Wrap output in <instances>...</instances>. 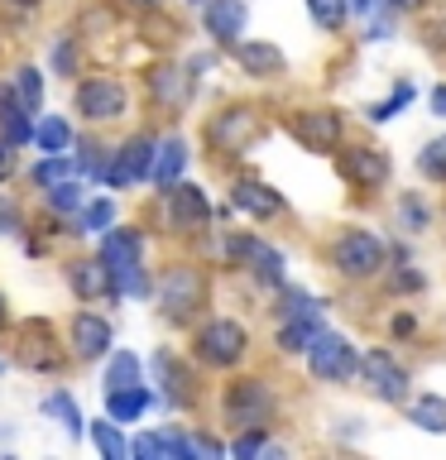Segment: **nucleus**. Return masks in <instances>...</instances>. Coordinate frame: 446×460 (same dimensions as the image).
Returning a JSON list of instances; mask_svg holds the SVG:
<instances>
[{
  "mask_svg": "<svg viewBox=\"0 0 446 460\" xmlns=\"http://www.w3.org/2000/svg\"><path fill=\"white\" fill-rule=\"evenodd\" d=\"M29 221V201L20 192H5L0 187V240H20Z\"/></svg>",
  "mask_w": 446,
  "mask_h": 460,
  "instance_id": "43",
  "label": "nucleus"
},
{
  "mask_svg": "<svg viewBox=\"0 0 446 460\" xmlns=\"http://www.w3.org/2000/svg\"><path fill=\"white\" fill-rule=\"evenodd\" d=\"M442 221H446V211H442Z\"/></svg>",
  "mask_w": 446,
  "mask_h": 460,
  "instance_id": "60",
  "label": "nucleus"
},
{
  "mask_svg": "<svg viewBox=\"0 0 446 460\" xmlns=\"http://www.w3.org/2000/svg\"><path fill=\"white\" fill-rule=\"evenodd\" d=\"M331 164H336V178L351 187L355 197L384 192L388 178H394V158H388V149H379V144H370V139H341L336 154H331Z\"/></svg>",
  "mask_w": 446,
  "mask_h": 460,
  "instance_id": "15",
  "label": "nucleus"
},
{
  "mask_svg": "<svg viewBox=\"0 0 446 460\" xmlns=\"http://www.w3.org/2000/svg\"><path fill=\"white\" fill-rule=\"evenodd\" d=\"M183 5H187V10H197V5H201V0H183Z\"/></svg>",
  "mask_w": 446,
  "mask_h": 460,
  "instance_id": "58",
  "label": "nucleus"
},
{
  "mask_svg": "<svg viewBox=\"0 0 446 460\" xmlns=\"http://www.w3.org/2000/svg\"><path fill=\"white\" fill-rule=\"evenodd\" d=\"M10 322H14V302H10V293L0 288V336L10 331Z\"/></svg>",
  "mask_w": 446,
  "mask_h": 460,
  "instance_id": "54",
  "label": "nucleus"
},
{
  "mask_svg": "<svg viewBox=\"0 0 446 460\" xmlns=\"http://www.w3.org/2000/svg\"><path fill=\"white\" fill-rule=\"evenodd\" d=\"M312 14V24L322 29V34H341L345 24H351V0H302Z\"/></svg>",
  "mask_w": 446,
  "mask_h": 460,
  "instance_id": "42",
  "label": "nucleus"
},
{
  "mask_svg": "<svg viewBox=\"0 0 446 460\" xmlns=\"http://www.w3.org/2000/svg\"><path fill=\"white\" fill-rule=\"evenodd\" d=\"M129 460H197V451L183 422H164V427H139L129 437Z\"/></svg>",
  "mask_w": 446,
  "mask_h": 460,
  "instance_id": "23",
  "label": "nucleus"
},
{
  "mask_svg": "<svg viewBox=\"0 0 446 460\" xmlns=\"http://www.w3.org/2000/svg\"><path fill=\"white\" fill-rule=\"evenodd\" d=\"M394 211H398V230H403V235H423V230L432 226V207L417 192H403Z\"/></svg>",
  "mask_w": 446,
  "mask_h": 460,
  "instance_id": "44",
  "label": "nucleus"
},
{
  "mask_svg": "<svg viewBox=\"0 0 446 460\" xmlns=\"http://www.w3.org/2000/svg\"><path fill=\"white\" fill-rule=\"evenodd\" d=\"M312 307H326V302L312 297L308 288L293 283V279L279 283V288L269 293V316H273V322H283V316H298V312H312Z\"/></svg>",
  "mask_w": 446,
  "mask_h": 460,
  "instance_id": "39",
  "label": "nucleus"
},
{
  "mask_svg": "<svg viewBox=\"0 0 446 460\" xmlns=\"http://www.w3.org/2000/svg\"><path fill=\"white\" fill-rule=\"evenodd\" d=\"M101 388H129L144 384V355H135L129 345H111V355L101 359Z\"/></svg>",
  "mask_w": 446,
  "mask_h": 460,
  "instance_id": "33",
  "label": "nucleus"
},
{
  "mask_svg": "<svg viewBox=\"0 0 446 460\" xmlns=\"http://www.w3.org/2000/svg\"><path fill=\"white\" fill-rule=\"evenodd\" d=\"M58 273H63L67 297L82 302V307H106V312H115V307L125 302L120 288H115V279H111V269L96 259L92 244H72L67 254H58Z\"/></svg>",
  "mask_w": 446,
  "mask_h": 460,
  "instance_id": "13",
  "label": "nucleus"
},
{
  "mask_svg": "<svg viewBox=\"0 0 446 460\" xmlns=\"http://www.w3.org/2000/svg\"><path fill=\"white\" fill-rule=\"evenodd\" d=\"M72 139H77L72 115H63V111H39L34 115V139H29L34 154H67Z\"/></svg>",
  "mask_w": 446,
  "mask_h": 460,
  "instance_id": "32",
  "label": "nucleus"
},
{
  "mask_svg": "<svg viewBox=\"0 0 446 460\" xmlns=\"http://www.w3.org/2000/svg\"><path fill=\"white\" fill-rule=\"evenodd\" d=\"M226 207L250 226H273V221H288V197L279 192L273 182H264L254 168H230L226 172Z\"/></svg>",
  "mask_w": 446,
  "mask_h": 460,
  "instance_id": "14",
  "label": "nucleus"
},
{
  "mask_svg": "<svg viewBox=\"0 0 446 460\" xmlns=\"http://www.w3.org/2000/svg\"><path fill=\"white\" fill-rule=\"evenodd\" d=\"M413 168H417V178H423V182H432V187H446V135L427 139L423 149H417Z\"/></svg>",
  "mask_w": 446,
  "mask_h": 460,
  "instance_id": "40",
  "label": "nucleus"
},
{
  "mask_svg": "<svg viewBox=\"0 0 446 460\" xmlns=\"http://www.w3.org/2000/svg\"><path fill=\"white\" fill-rule=\"evenodd\" d=\"M24 172V149H14L10 139H0V187H14Z\"/></svg>",
  "mask_w": 446,
  "mask_h": 460,
  "instance_id": "46",
  "label": "nucleus"
},
{
  "mask_svg": "<svg viewBox=\"0 0 446 460\" xmlns=\"http://www.w3.org/2000/svg\"><path fill=\"white\" fill-rule=\"evenodd\" d=\"M5 77H10V86H14V96H20L24 106L39 115V111H43V101H49V72L24 58V63H14V67L5 72Z\"/></svg>",
  "mask_w": 446,
  "mask_h": 460,
  "instance_id": "36",
  "label": "nucleus"
},
{
  "mask_svg": "<svg viewBox=\"0 0 446 460\" xmlns=\"http://www.w3.org/2000/svg\"><path fill=\"white\" fill-rule=\"evenodd\" d=\"M216 63H221V49H211V53H187V58H183V67L197 77V86L216 72Z\"/></svg>",
  "mask_w": 446,
  "mask_h": 460,
  "instance_id": "48",
  "label": "nucleus"
},
{
  "mask_svg": "<svg viewBox=\"0 0 446 460\" xmlns=\"http://www.w3.org/2000/svg\"><path fill=\"white\" fill-rule=\"evenodd\" d=\"M0 58H5V24H0Z\"/></svg>",
  "mask_w": 446,
  "mask_h": 460,
  "instance_id": "57",
  "label": "nucleus"
},
{
  "mask_svg": "<svg viewBox=\"0 0 446 460\" xmlns=\"http://www.w3.org/2000/svg\"><path fill=\"white\" fill-rule=\"evenodd\" d=\"M183 336H187V359L201 374H230V369L250 365V355H254V331L240 316H226V312H207Z\"/></svg>",
  "mask_w": 446,
  "mask_h": 460,
  "instance_id": "8",
  "label": "nucleus"
},
{
  "mask_svg": "<svg viewBox=\"0 0 446 460\" xmlns=\"http://www.w3.org/2000/svg\"><path fill=\"white\" fill-rule=\"evenodd\" d=\"M86 63H92V53H86V43L72 34V29H58V34L49 39V67L43 72H49L53 82H72Z\"/></svg>",
  "mask_w": 446,
  "mask_h": 460,
  "instance_id": "30",
  "label": "nucleus"
},
{
  "mask_svg": "<svg viewBox=\"0 0 446 460\" xmlns=\"http://www.w3.org/2000/svg\"><path fill=\"white\" fill-rule=\"evenodd\" d=\"M63 341H67V355L77 369H96L101 359L111 355L115 345V316L106 307H72V316L63 322Z\"/></svg>",
  "mask_w": 446,
  "mask_h": 460,
  "instance_id": "18",
  "label": "nucleus"
},
{
  "mask_svg": "<svg viewBox=\"0 0 446 460\" xmlns=\"http://www.w3.org/2000/svg\"><path fill=\"white\" fill-rule=\"evenodd\" d=\"M302 365H308V379L312 384H355V365H360V345L345 336V331H322L308 350H302Z\"/></svg>",
  "mask_w": 446,
  "mask_h": 460,
  "instance_id": "19",
  "label": "nucleus"
},
{
  "mask_svg": "<svg viewBox=\"0 0 446 460\" xmlns=\"http://www.w3.org/2000/svg\"><path fill=\"white\" fill-rule=\"evenodd\" d=\"M216 422L226 431H250V427H279V412H283V394L279 384L269 379V374L259 369H230L221 374V384H216Z\"/></svg>",
  "mask_w": 446,
  "mask_h": 460,
  "instance_id": "3",
  "label": "nucleus"
},
{
  "mask_svg": "<svg viewBox=\"0 0 446 460\" xmlns=\"http://www.w3.org/2000/svg\"><path fill=\"white\" fill-rule=\"evenodd\" d=\"M355 384L365 388L374 402H384V408H403L413 394V374L408 365L388 350V345H370V350H360V365H355Z\"/></svg>",
  "mask_w": 446,
  "mask_h": 460,
  "instance_id": "17",
  "label": "nucleus"
},
{
  "mask_svg": "<svg viewBox=\"0 0 446 460\" xmlns=\"http://www.w3.org/2000/svg\"><path fill=\"white\" fill-rule=\"evenodd\" d=\"M403 417H408L413 427L432 431V437H446V398L442 394H408V402H403Z\"/></svg>",
  "mask_w": 446,
  "mask_h": 460,
  "instance_id": "37",
  "label": "nucleus"
},
{
  "mask_svg": "<svg viewBox=\"0 0 446 460\" xmlns=\"http://www.w3.org/2000/svg\"><path fill=\"white\" fill-rule=\"evenodd\" d=\"M72 172V154H39L34 164H24V172H20V182L29 187V192H43V187H53L58 178H67Z\"/></svg>",
  "mask_w": 446,
  "mask_h": 460,
  "instance_id": "38",
  "label": "nucleus"
},
{
  "mask_svg": "<svg viewBox=\"0 0 446 460\" xmlns=\"http://www.w3.org/2000/svg\"><path fill=\"white\" fill-rule=\"evenodd\" d=\"M72 172L86 182V187H101V172H106V158H111V129H77L72 139Z\"/></svg>",
  "mask_w": 446,
  "mask_h": 460,
  "instance_id": "28",
  "label": "nucleus"
},
{
  "mask_svg": "<svg viewBox=\"0 0 446 460\" xmlns=\"http://www.w3.org/2000/svg\"><path fill=\"white\" fill-rule=\"evenodd\" d=\"M43 5H49V0H0V10L14 14V20H34Z\"/></svg>",
  "mask_w": 446,
  "mask_h": 460,
  "instance_id": "49",
  "label": "nucleus"
},
{
  "mask_svg": "<svg viewBox=\"0 0 446 460\" xmlns=\"http://www.w3.org/2000/svg\"><path fill=\"white\" fill-rule=\"evenodd\" d=\"M20 244H24L29 259H53V254H63V244H72L67 221H63V216H53V211H43V207H29V221H24Z\"/></svg>",
  "mask_w": 446,
  "mask_h": 460,
  "instance_id": "27",
  "label": "nucleus"
},
{
  "mask_svg": "<svg viewBox=\"0 0 446 460\" xmlns=\"http://www.w3.org/2000/svg\"><path fill=\"white\" fill-rule=\"evenodd\" d=\"M158 408V394H154V384L144 379V384H129V388H101V412L111 417V422H120L125 431L144 422Z\"/></svg>",
  "mask_w": 446,
  "mask_h": 460,
  "instance_id": "26",
  "label": "nucleus"
},
{
  "mask_svg": "<svg viewBox=\"0 0 446 460\" xmlns=\"http://www.w3.org/2000/svg\"><path fill=\"white\" fill-rule=\"evenodd\" d=\"M5 359L24 374H39V379H67L72 369V355H67V341H63V326L43 312H29V316H14L5 336Z\"/></svg>",
  "mask_w": 446,
  "mask_h": 460,
  "instance_id": "5",
  "label": "nucleus"
},
{
  "mask_svg": "<svg viewBox=\"0 0 446 460\" xmlns=\"http://www.w3.org/2000/svg\"><path fill=\"white\" fill-rule=\"evenodd\" d=\"M86 441H92V451L101 460H129V431L120 422H111L106 412L86 422Z\"/></svg>",
  "mask_w": 446,
  "mask_h": 460,
  "instance_id": "35",
  "label": "nucleus"
},
{
  "mask_svg": "<svg viewBox=\"0 0 446 460\" xmlns=\"http://www.w3.org/2000/svg\"><path fill=\"white\" fill-rule=\"evenodd\" d=\"M432 115H442V120H446V82L432 86Z\"/></svg>",
  "mask_w": 446,
  "mask_h": 460,
  "instance_id": "55",
  "label": "nucleus"
},
{
  "mask_svg": "<svg viewBox=\"0 0 446 460\" xmlns=\"http://www.w3.org/2000/svg\"><path fill=\"white\" fill-rule=\"evenodd\" d=\"M5 369H10V359H5V355H0V374H5Z\"/></svg>",
  "mask_w": 446,
  "mask_h": 460,
  "instance_id": "59",
  "label": "nucleus"
},
{
  "mask_svg": "<svg viewBox=\"0 0 446 460\" xmlns=\"http://www.w3.org/2000/svg\"><path fill=\"white\" fill-rule=\"evenodd\" d=\"M413 331H417V316L413 312H394V316H388V336H394V341H408Z\"/></svg>",
  "mask_w": 446,
  "mask_h": 460,
  "instance_id": "51",
  "label": "nucleus"
},
{
  "mask_svg": "<svg viewBox=\"0 0 446 460\" xmlns=\"http://www.w3.org/2000/svg\"><path fill=\"white\" fill-rule=\"evenodd\" d=\"M374 5L379 0H351V14H374Z\"/></svg>",
  "mask_w": 446,
  "mask_h": 460,
  "instance_id": "56",
  "label": "nucleus"
},
{
  "mask_svg": "<svg viewBox=\"0 0 446 460\" xmlns=\"http://www.w3.org/2000/svg\"><path fill=\"white\" fill-rule=\"evenodd\" d=\"M279 120L288 129V139H293L302 154H317V158H331L336 144L345 139V115L336 106H322V101H312V106H288Z\"/></svg>",
  "mask_w": 446,
  "mask_h": 460,
  "instance_id": "16",
  "label": "nucleus"
},
{
  "mask_svg": "<svg viewBox=\"0 0 446 460\" xmlns=\"http://www.w3.org/2000/svg\"><path fill=\"white\" fill-rule=\"evenodd\" d=\"M144 379L154 384L158 408L168 417H197L207 408V374L178 345H154L149 359H144Z\"/></svg>",
  "mask_w": 446,
  "mask_h": 460,
  "instance_id": "10",
  "label": "nucleus"
},
{
  "mask_svg": "<svg viewBox=\"0 0 446 460\" xmlns=\"http://www.w3.org/2000/svg\"><path fill=\"white\" fill-rule=\"evenodd\" d=\"M187 437H192L197 460L201 456H226V437H216V431H207V427H187Z\"/></svg>",
  "mask_w": 446,
  "mask_h": 460,
  "instance_id": "47",
  "label": "nucleus"
},
{
  "mask_svg": "<svg viewBox=\"0 0 446 460\" xmlns=\"http://www.w3.org/2000/svg\"><path fill=\"white\" fill-rule=\"evenodd\" d=\"M197 24H201V34H207L211 49L226 53L230 43L245 39V29H250V0H201Z\"/></svg>",
  "mask_w": 446,
  "mask_h": 460,
  "instance_id": "22",
  "label": "nucleus"
},
{
  "mask_svg": "<svg viewBox=\"0 0 446 460\" xmlns=\"http://www.w3.org/2000/svg\"><path fill=\"white\" fill-rule=\"evenodd\" d=\"M135 101L144 111V120L154 125H178L197 101V77L183 67V58L173 53H158L139 67V86H135Z\"/></svg>",
  "mask_w": 446,
  "mask_h": 460,
  "instance_id": "9",
  "label": "nucleus"
},
{
  "mask_svg": "<svg viewBox=\"0 0 446 460\" xmlns=\"http://www.w3.org/2000/svg\"><path fill=\"white\" fill-rule=\"evenodd\" d=\"M394 20H398V14H388V10H384L379 20H374V24L365 29V39H370V43H379V39H388V34H394Z\"/></svg>",
  "mask_w": 446,
  "mask_h": 460,
  "instance_id": "52",
  "label": "nucleus"
},
{
  "mask_svg": "<svg viewBox=\"0 0 446 460\" xmlns=\"http://www.w3.org/2000/svg\"><path fill=\"white\" fill-rule=\"evenodd\" d=\"M413 96H417V86H413V82H398V86H394V92H388L384 101H374V106H365V120H370V125L394 120V115H398L403 106H408Z\"/></svg>",
  "mask_w": 446,
  "mask_h": 460,
  "instance_id": "45",
  "label": "nucleus"
},
{
  "mask_svg": "<svg viewBox=\"0 0 446 460\" xmlns=\"http://www.w3.org/2000/svg\"><path fill=\"white\" fill-rule=\"evenodd\" d=\"M96 259L111 269L115 288H120V297L129 302H149L154 293V264H149V226L144 221H115L111 230H101L92 240Z\"/></svg>",
  "mask_w": 446,
  "mask_h": 460,
  "instance_id": "6",
  "label": "nucleus"
},
{
  "mask_svg": "<svg viewBox=\"0 0 446 460\" xmlns=\"http://www.w3.org/2000/svg\"><path fill=\"white\" fill-rule=\"evenodd\" d=\"M423 5H427V0H379L374 10H388V14H417Z\"/></svg>",
  "mask_w": 446,
  "mask_h": 460,
  "instance_id": "53",
  "label": "nucleus"
},
{
  "mask_svg": "<svg viewBox=\"0 0 446 460\" xmlns=\"http://www.w3.org/2000/svg\"><path fill=\"white\" fill-rule=\"evenodd\" d=\"M0 139H10L14 149H29V139H34V111L14 96L10 77H0Z\"/></svg>",
  "mask_w": 446,
  "mask_h": 460,
  "instance_id": "29",
  "label": "nucleus"
},
{
  "mask_svg": "<svg viewBox=\"0 0 446 460\" xmlns=\"http://www.w3.org/2000/svg\"><path fill=\"white\" fill-rule=\"evenodd\" d=\"M135 86L115 67H82L72 77V115L86 129H125L135 120Z\"/></svg>",
  "mask_w": 446,
  "mask_h": 460,
  "instance_id": "7",
  "label": "nucleus"
},
{
  "mask_svg": "<svg viewBox=\"0 0 446 460\" xmlns=\"http://www.w3.org/2000/svg\"><path fill=\"white\" fill-rule=\"evenodd\" d=\"M39 408H43L49 422H58V431H63L67 441H86V417H82V402H77L72 388H49Z\"/></svg>",
  "mask_w": 446,
  "mask_h": 460,
  "instance_id": "31",
  "label": "nucleus"
},
{
  "mask_svg": "<svg viewBox=\"0 0 446 460\" xmlns=\"http://www.w3.org/2000/svg\"><path fill=\"white\" fill-rule=\"evenodd\" d=\"M139 221L149 226V235H164V240H178V244H192L201 240L207 230L216 226V201L201 182L183 178L164 187V192H149V201H144Z\"/></svg>",
  "mask_w": 446,
  "mask_h": 460,
  "instance_id": "4",
  "label": "nucleus"
},
{
  "mask_svg": "<svg viewBox=\"0 0 446 460\" xmlns=\"http://www.w3.org/2000/svg\"><path fill=\"white\" fill-rule=\"evenodd\" d=\"M158 129L164 125H154V120L139 115V125H125L120 139H111V158H106V172H101V187H106V192H135V187H149Z\"/></svg>",
  "mask_w": 446,
  "mask_h": 460,
  "instance_id": "12",
  "label": "nucleus"
},
{
  "mask_svg": "<svg viewBox=\"0 0 446 460\" xmlns=\"http://www.w3.org/2000/svg\"><path fill=\"white\" fill-rule=\"evenodd\" d=\"M379 288L388 297H413V293H423V288H427V279L413 269V259H403V264H388L379 273Z\"/></svg>",
  "mask_w": 446,
  "mask_h": 460,
  "instance_id": "41",
  "label": "nucleus"
},
{
  "mask_svg": "<svg viewBox=\"0 0 446 460\" xmlns=\"http://www.w3.org/2000/svg\"><path fill=\"white\" fill-rule=\"evenodd\" d=\"M264 135H269V115L259 101H245V96L221 101V106L201 120V158H207L211 168L230 172V168L245 164V154H250Z\"/></svg>",
  "mask_w": 446,
  "mask_h": 460,
  "instance_id": "2",
  "label": "nucleus"
},
{
  "mask_svg": "<svg viewBox=\"0 0 446 460\" xmlns=\"http://www.w3.org/2000/svg\"><path fill=\"white\" fill-rule=\"evenodd\" d=\"M226 58L236 63V72L245 82L273 86V82L288 77V53L279 49V43H269V39H236L226 49Z\"/></svg>",
  "mask_w": 446,
  "mask_h": 460,
  "instance_id": "20",
  "label": "nucleus"
},
{
  "mask_svg": "<svg viewBox=\"0 0 446 460\" xmlns=\"http://www.w3.org/2000/svg\"><path fill=\"white\" fill-rule=\"evenodd\" d=\"M192 158H197L192 139H187L178 125H164V129H158L154 168H149V192H164V187L183 182V178H187V168H192Z\"/></svg>",
  "mask_w": 446,
  "mask_h": 460,
  "instance_id": "21",
  "label": "nucleus"
},
{
  "mask_svg": "<svg viewBox=\"0 0 446 460\" xmlns=\"http://www.w3.org/2000/svg\"><path fill=\"white\" fill-rule=\"evenodd\" d=\"M115 5H120V14H129V20H139V14L168 10V0H115Z\"/></svg>",
  "mask_w": 446,
  "mask_h": 460,
  "instance_id": "50",
  "label": "nucleus"
},
{
  "mask_svg": "<svg viewBox=\"0 0 446 460\" xmlns=\"http://www.w3.org/2000/svg\"><path fill=\"white\" fill-rule=\"evenodd\" d=\"M211 297H216V279H211V264L197 259L192 250L187 254H173L154 269V312L168 331H187L192 322L211 312Z\"/></svg>",
  "mask_w": 446,
  "mask_h": 460,
  "instance_id": "1",
  "label": "nucleus"
},
{
  "mask_svg": "<svg viewBox=\"0 0 446 460\" xmlns=\"http://www.w3.org/2000/svg\"><path fill=\"white\" fill-rule=\"evenodd\" d=\"M115 221H120V197L115 192H106V187H92L86 192V201L77 211H72V221H67V235H72V244H92L101 230H111Z\"/></svg>",
  "mask_w": 446,
  "mask_h": 460,
  "instance_id": "24",
  "label": "nucleus"
},
{
  "mask_svg": "<svg viewBox=\"0 0 446 460\" xmlns=\"http://www.w3.org/2000/svg\"><path fill=\"white\" fill-rule=\"evenodd\" d=\"M322 264L351 288L379 283V273L388 269V240L365 230V226H341V230H331V240L322 244Z\"/></svg>",
  "mask_w": 446,
  "mask_h": 460,
  "instance_id": "11",
  "label": "nucleus"
},
{
  "mask_svg": "<svg viewBox=\"0 0 446 460\" xmlns=\"http://www.w3.org/2000/svg\"><path fill=\"white\" fill-rule=\"evenodd\" d=\"M86 192H92V187H86L77 172H67V178H58L53 187H43V192L34 197V207H43V211H53V216H63V221H72V211L86 201Z\"/></svg>",
  "mask_w": 446,
  "mask_h": 460,
  "instance_id": "34",
  "label": "nucleus"
},
{
  "mask_svg": "<svg viewBox=\"0 0 446 460\" xmlns=\"http://www.w3.org/2000/svg\"><path fill=\"white\" fill-rule=\"evenodd\" d=\"M326 331V307H312V312H298V316H283V322H273V355L283 359H302V350Z\"/></svg>",
  "mask_w": 446,
  "mask_h": 460,
  "instance_id": "25",
  "label": "nucleus"
}]
</instances>
